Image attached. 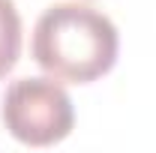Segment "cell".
I'll use <instances>...</instances> for the list:
<instances>
[{"label":"cell","instance_id":"6da1fadb","mask_svg":"<svg viewBox=\"0 0 156 153\" xmlns=\"http://www.w3.org/2000/svg\"><path fill=\"white\" fill-rule=\"evenodd\" d=\"M120 36L108 15L81 3H54L33 27L30 54L51 78L90 84L111 72Z\"/></svg>","mask_w":156,"mask_h":153},{"label":"cell","instance_id":"7a4b0ae2","mask_svg":"<svg viewBox=\"0 0 156 153\" xmlns=\"http://www.w3.org/2000/svg\"><path fill=\"white\" fill-rule=\"evenodd\" d=\"M3 126L27 147H51L75 126L69 93L51 78H18L3 93Z\"/></svg>","mask_w":156,"mask_h":153},{"label":"cell","instance_id":"3957f363","mask_svg":"<svg viewBox=\"0 0 156 153\" xmlns=\"http://www.w3.org/2000/svg\"><path fill=\"white\" fill-rule=\"evenodd\" d=\"M21 54V15L15 0H0V78L9 75Z\"/></svg>","mask_w":156,"mask_h":153}]
</instances>
